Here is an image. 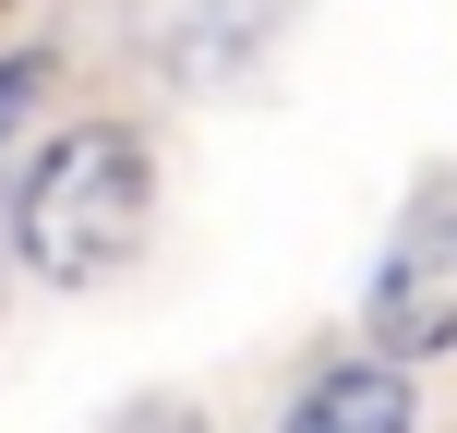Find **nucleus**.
I'll return each instance as SVG.
<instances>
[{
	"mask_svg": "<svg viewBox=\"0 0 457 433\" xmlns=\"http://www.w3.org/2000/svg\"><path fill=\"white\" fill-rule=\"evenodd\" d=\"M145 217H157V157L133 121H72L24 157L12 181V265L48 289H96L109 265H133Z\"/></svg>",
	"mask_w": 457,
	"mask_h": 433,
	"instance_id": "nucleus-1",
	"label": "nucleus"
},
{
	"mask_svg": "<svg viewBox=\"0 0 457 433\" xmlns=\"http://www.w3.org/2000/svg\"><path fill=\"white\" fill-rule=\"evenodd\" d=\"M361 337H373V362H397V373L457 349V193H434V205L397 229V253L373 265Z\"/></svg>",
	"mask_w": 457,
	"mask_h": 433,
	"instance_id": "nucleus-2",
	"label": "nucleus"
},
{
	"mask_svg": "<svg viewBox=\"0 0 457 433\" xmlns=\"http://www.w3.org/2000/svg\"><path fill=\"white\" fill-rule=\"evenodd\" d=\"M277 433H421V397H410V373H397V362H373V349H361V362H325L313 386L289 397V421H277Z\"/></svg>",
	"mask_w": 457,
	"mask_h": 433,
	"instance_id": "nucleus-3",
	"label": "nucleus"
},
{
	"mask_svg": "<svg viewBox=\"0 0 457 433\" xmlns=\"http://www.w3.org/2000/svg\"><path fill=\"white\" fill-rule=\"evenodd\" d=\"M277 12H289V0H217V12H193V24H181V48H169V72H193V85H205V72H228Z\"/></svg>",
	"mask_w": 457,
	"mask_h": 433,
	"instance_id": "nucleus-4",
	"label": "nucleus"
},
{
	"mask_svg": "<svg viewBox=\"0 0 457 433\" xmlns=\"http://www.w3.org/2000/svg\"><path fill=\"white\" fill-rule=\"evenodd\" d=\"M37 96H48V48H12V61H0V145L37 121Z\"/></svg>",
	"mask_w": 457,
	"mask_h": 433,
	"instance_id": "nucleus-5",
	"label": "nucleus"
},
{
	"mask_svg": "<svg viewBox=\"0 0 457 433\" xmlns=\"http://www.w3.org/2000/svg\"><path fill=\"white\" fill-rule=\"evenodd\" d=\"M120 433H205V421H193V410H169V397H157V410H133Z\"/></svg>",
	"mask_w": 457,
	"mask_h": 433,
	"instance_id": "nucleus-6",
	"label": "nucleus"
},
{
	"mask_svg": "<svg viewBox=\"0 0 457 433\" xmlns=\"http://www.w3.org/2000/svg\"><path fill=\"white\" fill-rule=\"evenodd\" d=\"M0 12H12V0H0Z\"/></svg>",
	"mask_w": 457,
	"mask_h": 433,
	"instance_id": "nucleus-7",
	"label": "nucleus"
}]
</instances>
